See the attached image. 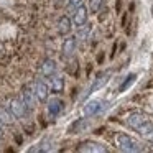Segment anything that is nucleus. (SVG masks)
Masks as SVG:
<instances>
[{"instance_id":"obj_1","label":"nucleus","mask_w":153,"mask_h":153,"mask_svg":"<svg viewBox=\"0 0 153 153\" xmlns=\"http://www.w3.org/2000/svg\"><path fill=\"white\" fill-rule=\"evenodd\" d=\"M127 123L135 130L137 133L146 138L148 142H153V122L146 115L140 112H133L127 117Z\"/></svg>"},{"instance_id":"obj_2","label":"nucleus","mask_w":153,"mask_h":153,"mask_svg":"<svg viewBox=\"0 0 153 153\" xmlns=\"http://www.w3.org/2000/svg\"><path fill=\"white\" fill-rule=\"evenodd\" d=\"M117 140V146H119L122 152H142L143 150V145L138 142V140H135L133 137L127 135V133H117L115 137Z\"/></svg>"},{"instance_id":"obj_3","label":"nucleus","mask_w":153,"mask_h":153,"mask_svg":"<svg viewBox=\"0 0 153 153\" xmlns=\"http://www.w3.org/2000/svg\"><path fill=\"white\" fill-rule=\"evenodd\" d=\"M104 109H105V102H104V100L92 99L84 105L82 114H84V117H94V115H97V114H100Z\"/></svg>"},{"instance_id":"obj_4","label":"nucleus","mask_w":153,"mask_h":153,"mask_svg":"<svg viewBox=\"0 0 153 153\" xmlns=\"http://www.w3.org/2000/svg\"><path fill=\"white\" fill-rule=\"evenodd\" d=\"M8 109H10V112L13 114L15 119H25L27 117V114L30 112V109L27 107V104L20 99H13L10 100V105H8Z\"/></svg>"},{"instance_id":"obj_5","label":"nucleus","mask_w":153,"mask_h":153,"mask_svg":"<svg viewBox=\"0 0 153 153\" xmlns=\"http://www.w3.org/2000/svg\"><path fill=\"white\" fill-rule=\"evenodd\" d=\"M110 76H112V73H110V71H105V73H100V74H97V77L94 79V82L91 84V87L87 89V92H86V96H84V99H86V97H89L92 92H96V91H99L100 87H104V86H105V84L109 82Z\"/></svg>"},{"instance_id":"obj_6","label":"nucleus","mask_w":153,"mask_h":153,"mask_svg":"<svg viewBox=\"0 0 153 153\" xmlns=\"http://www.w3.org/2000/svg\"><path fill=\"white\" fill-rule=\"evenodd\" d=\"M73 22L76 27L82 28L84 25L87 23V8L84 7V5H81V7H77L76 10L73 12Z\"/></svg>"},{"instance_id":"obj_7","label":"nucleus","mask_w":153,"mask_h":153,"mask_svg":"<svg viewBox=\"0 0 153 153\" xmlns=\"http://www.w3.org/2000/svg\"><path fill=\"white\" fill-rule=\"evenodd\" d=\"M22 100L27 104L28 109L33 110L35 105H36V102H38L36 96H35V89H31V87H23V91H22Z\"/></svg>"},{"instance_id":"obj_8","label":"nucleus","mask_w":153,"mask_h":153,"mask_svg":"<svg viewBox=\"0 0 153 153\" xmlns=\"http://www.w3.org/2000/svg\"><path fill=\"white\" fill-rule=\"evenodd\" d=\"M63 110V100L58 99V97H53V99L48 100V115L50 119H56L58 115Z\"/></svg>"},{"instance_id":"obj_9","label":"nucleus","mask_w":153,"mask_h":153,"mask_svg":"<svg viewBox=\"0 0 153 153\" xmlns=\"http://www.w3.org/2000/svg\"><path fill=\"white\" fill-rule=\"evenodd\" d=\"M35 96H36L38 102H48V96H50V89L43 81H38L35 84Z\"/></svg>"},{"instance_id":"obj_10","label":"nucleus","mask_w":153,"mask_h":153,"mask_svg":"<svg viewBox=\"0 0 153 153\" xmlns=\"http://www.w3.org/2000/svg\"><path fill=\"white\" fill-rule=\"evenodd\" d=\"M76 46H77V40L76 36H68L66 40H64L63 43V56L64 58H71L74 54V51H76Z\"/></svg>"},{"instance_id":"obj_11","label":"nucleus","mask_w":153,"mask_h":153,"mask_svg":"<svg viewBox=\"0 0 153 153\" xmlns=\"http://www.w3.org/2000/svg\"><path fill=\"white\" fill-rule=\"evenodd\" d=\"M56 74V61L53 59H45L41 64V76L45 77H53Z\"/></svg>"},{"instance_id":"obj_12","label":"nucleus","mask_w":153,"mask_h":153,"mask_svg":"<svg viewBox=\"0 0 153 153\" xmlns=\"http://www.w3.org/2000/svg\"><path fill=\"white\" fill-rule=\"evenodd\" d=\"M77 150H79V152H100V153L107 152L105 146L100 145V143H96V142H86V143H82Z\"/></svg>"},{"instance_id":"obj_13","label":"nucleus","mask_w":153,"mask_h":153,"mask_svg":"<svg viewBox=\"0 0 153 153\" xmlns=\"http://www.w3.org/2000/svg\"><path fill=\"white\" fill-rule=\"evenodd\" d=\"M58 31H59L61 35H66L71 31V18L69 17H61L59 22H58Z\"/></svg>"},{"instance_id":"obj_14","label":"nucleus","mask_w":153,"mask_h":153,"mask_svg":"<svg viewBox=\"0 0 153 153\" xmlns=\"http://www.w3.org/2000/svg\"><path fill=\"white\" fill-rule=\"evenodd\" d=\"M0 123H4V125H10V123H13V114L10 112V109L0 107Z\"/></svg>"},{"instance_id":"obj_15","label":"nucleus","mask_w":153,"mask_h":153,"mask_svg":"<svg viewBox=\"0 0 153 153\" xmlns=\"http://www.w3.org/2000/svg\"><path fill=\"white\" fill-rule=\"evenodd\" d=\"M135 79H137V74H135V73L128 74V76L125 77V81H123V82L120 84V87H119V92H125V91L128 89V87L132 86L133 82H135Z\"/></svg>"},{"instance_id":"obj_16","label":"nucleus","mask_w":153,"mask_h":153,"mask_svg":"<svg viewBox=\"0 0 153 153\" xmlns=\"http://www.w3.org/2000/svg\"><path fill=\"white\" fill-rule=\"evenodd\" d=\"M38 146H33V148L30 150V152H50L51 146H50V140H41L40 143H36Z\"/></svg>"},{"instance_id":"obj_17","label":"nucleus","mask_w":153,"mask_h":153,"mask_svg":"<svg viewBox=\"0 0 153 153\" xmlns=\"http://www.w3.org/2000/svg\"><path fill=\"white\" fill-rule=\"evenodd\" d=\"M84 127H86V120H84V119H79V120H76V122L71 125L69 132H71V133H79L81 130H84Z\"/></svg>"},{"instance_id":"obj_18","label":"nucleus","mask_w":153,"mask_h":153,"mask_svg":"<svg viewBox=\"0 0 153 153\" xmlns=\"http://www.w3.org/2000/svg\"><path fill=\"white\" fill-rule=\"evenodd\" d=\"M50 79H51V86H53L54 92H61V91H63V79L58 77V76H53V77H50Z\"/></svg>"},{"instance_id":"obj_19","label":"nucleus","mask_w":153,"mask_h":153,"mask_svg":"<svg viewBox=\"0 0 153 153\" xmlns=\"http://www.w3.org/2000/svg\"><path fill=\"white\" fill-rule=\"evenodd\" d=\"M102 4H104V0H89L91 12H92V13H97V12H99V8L102 7Z\"/></svg>"},{"instance_id":"obj_20","label":"nucleus","mask_w":153,"mask_h":153,"mask_svg":"<svg viewBox=\"0 0 153 153\" xmlns=\"http://www.w3.org/2000/svg\"><path fill=\"white\" fill-rule=\"evenodd\" d=\"M82 5V0H68V8H69L71 12H74L77 7H81Z\"/></svg>"},{"instance_id":"obj_21","label":"nucleus","mask_w":153,"mask_h":153,"mask_svg":"<svg viewBox=\"0 0 153 153\" xmlns=\"http://www.w3.org/2000/svg\"><path fill=\"white\" fill-rule=\"evenodd\" d=\"M2 135H4V133H2V127H0V138H2Z\"/></svg>"},{"instance_id":"obj_22","label":"nucleus","mask_w":153,"mask_h":153,"mask_svg":"<svg viewBox=\"0 0 153 153\" xmlns=\"http://www.w3.org/2000/svg\"><path fill=\"white\" fill-rule=\"evenodd\" d=\"M152 15H153V7H152Z\"/></svg>"}]
</instances>
